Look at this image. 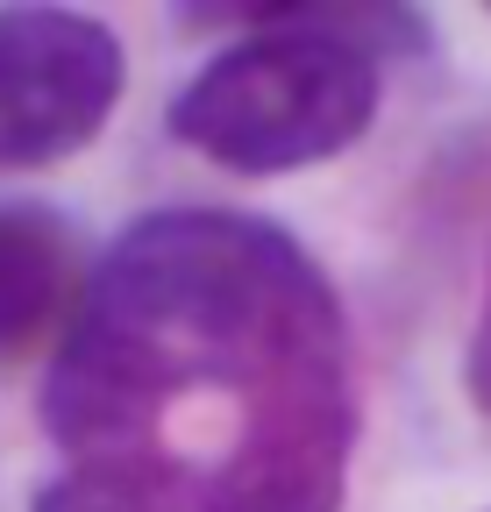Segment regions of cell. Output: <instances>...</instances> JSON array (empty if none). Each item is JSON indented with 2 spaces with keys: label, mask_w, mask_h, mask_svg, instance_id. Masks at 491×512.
Returning a JSON list of instances; mask_svg holds the SVG:
<instances>
[{
  "label": "cell",
  "mask_w": 491,
  "mask_h": 512,
  "mask_svg": "<svg viewBox=\"0 0 491 512\" xmlns=\"http://www.w3.org/2000/svg\"><path fill=\"white\" fill-rule=\"evenodd\" d=\"M36 427L29 512H342L363 448L349 306L271 214H136L86 264Z\"/></svg>",
  "instance_id": "cell-1"
},
{
  "label": "cell",
  "mask_w": 491,
  "mask_h": 512,
  "mask_svg": "<svg viewBox=\"0 0 491 512\" xmlns=\"http://www.w3.org/2000/svg\"><path fill=\"white\" fill-rule=\"evenodd\" d=\"M264 29L214 50L178 86L164 128L228 178H285L371 136L385 50L420 43L406 8H228Z\"/></svg>",
  "instance_id": "cell-2"
},
{
  "label": "cell",
  "mask_w": 491,
  "mask_h": 512,
  "mask_svg": "<svg viewBox=\"0 0 491 512\" xmlns=\"http://www.w3.org/2000/svg\"><path fill=\"white\" fill-rule=\"evenodd\" d=\"M129 93V50L86 8H0V171L79 157Z\"/></svg>",
  "instance_id": "cell-3"
},
{
  "label": "cell",
  "mask_w": 491,
  "mask_h": 512,
  "mask_svg": "<svg viewBox=\"0 0 491 512\" xmlns=\"http://www.w3.org/2000/svg\"><path fill=\"white\" fill-rule=\"evenodd\" d=\"M79 285L72 221L43 200H0V363H22L65 335Z\"/></svg>",
  "instance_id": "cell-4"
},
{
  "label": "cell",
  "mask_w": 491,
  "mask_h": 512,
  "mask_svg": "<svg viewBox=\"0 0 491 512\" xmlns=\"http://www.w3.org/2000/svg\"><path fill=\"white\" fill-rule=\"evenodd\" d=\"M463 392L470 406L491 420V249H484V285H477V320H470V342H463Z\"/></svg>",
  "instance_id": "cell-5"
},
{
  "label": "cell",
  "mask_w": 491,
  "mask_h": 512,
  "mask_svg": "<svg viewBox=\"0 0 491 512\" xmlns=\"http://www.w3.org/2000/svg\"><path fill=\"white\" fill-rule=\"evenodd\" d=\"M484 512H491V505H484Z\"/></svg>",
  "instance_id": "cell-6"
}]
</instances>
